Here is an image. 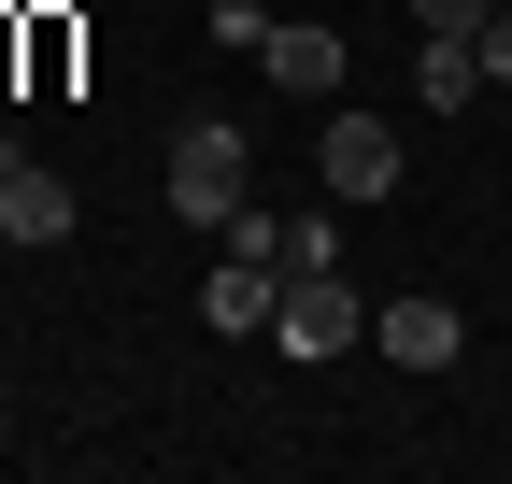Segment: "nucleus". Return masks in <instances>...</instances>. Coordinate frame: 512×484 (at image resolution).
I'll return each mask as SVG.
<instances>
[{
  "label": "nucleus",
  "mask_w": 512,
  "mask_h": 484,
  "mask_svg": "<svg viewBox=\"0 0 512 484\" xmlns=\"http://www.w3.org/2000/svg\"><path fill=\"white\" fill-rule=\"evenodd\" d=\"M256 200V143H242V114H200V129L171 143V214L185 228H228Z\"/></svg>",
  "instance_id": "f257e3e1"
},
{
  "label": "nucleus",
  "mask_w": 512,
  "mask_h": 484,
  "mask_svg": "<svg viewBox=\"0 0 512 484\" xmlns=\"http://www.w3.org/2000/svg\"><path fill=\"white\" fill-rule=\"evenodd\" d=\"M356 342H370V299H356L342 271H285V299H271V356L328 371V356H356Z\"/></svg>",
  "instance_id": "f03ea898"
},
{
  "label": "nucleus",
  "mask_w": 512,
  "mask_h": 484,
  "mask_svg": "<svg viewBox=\"0 0 512 484\" xmlns=\"http://www.w3.org/2000/svg\"><path fill=\"white\" fill-rule=\"evenodd\" d=\"M313 171H328V200H384L399 186V114H328L313 129Z\"/></svg>",
  "instance_id": "7ed1b4c3"
},
{
  "label": "nucleus",
  "mask_w": 512,
  "mask_h": 484,
  "mask_svg": "<svg viewBox=\"0 0 512 484\" xmlns=\"http://www.w3.org/2000/svg\"><path fill=\"white\" fill-rule=\"evenodd\" d=\"M72 214H86V200L57 186V171H43L15 129H0V242H29V257H43V242H72Z\"/></svg>",
  "instance_id": "20e7f679"
},
{
  "label": "nucleus",
  "mask_w": 512,
  "mask_h": 484,
  "mask_svg": "<svg viewBox=\"0 0 512 484\" xmlns=\"http://www.w3.org/2000/svg\"><path fill=\"white\" fill-rule=\"evenodd\" d=\"M271 299H285V271L228 242V257H214V285H200V328H228V342H271Z\"/></svg>",
  "instance_id": "39448f33"
},
{
  "label": "nucleus",
  "mask_w": 512,
  "mask_h": 484,
  "mask_svg": "<svg viewBox=\"0 0 512 484\" xmlns=\"http://www.w3.org/2000/svg\"><path fill=\"white\" fill-rule=\"evenodd\" d=\"M370 342L399 356V371H456V342H470V328H456V299H427V285H413V299H384V314H370Z\"/></svg>",
  "instance_id": "423d86ee"
},
{
  "label": "nucleus",
  "mask_w": 512,
  "mask_h": 484,
  "mask_svg": "<svg viewBox=\"0 0 512 484\" xmlns=\"http://www.w3.org/2000/svg\"><path fill=\"white\" fill-rule=\"evenodd\" d=\"M256 72H271L285 100H328V86H342V29H313V15H271V43H256Z\"/></svg>",
  "instance_id": "0eeeda50"
},
{
  "label": "nucleus",
  "mask_w": 512,
  "mask_h": 484,
  "mask_svg": "<svg viewBox=\"0 0 512 484\" xmlns=\"http://www.w3.org/2000/svg\"><path fill=\"white\" fill-rule=\"evenodd\" d=\"M413 100H427V114L484 100V43H470V29H427V57H413Z\"/></svg>",
  "instance_id": "6e6552de"
},
{
  "label": "nucleus",
  "mask_w": 512,
  "mask_h": 484,
  "mask_svg": "<svg viewBox=\"0 0 512 484\" xmlns=\"http://www.w3.org/2000/svg\"><path fill=\"white\" fill-rule=\"evenodd\" d=\"M470 43H484V86H512V0H498V15H484Z\"/></svg>",
  "instance_id": "1a4fd4ad"
},
{
  "label": "nucleus",
  "mask_w": 512,
  "mask_h": 484,
  "mask_svg": "<svg viewBox=\"0 0 512 484\" xmlns=\"http://www.w3.org/2000/svg\"><path fill=\"white\" fill-rule=\"evenodd\" d=\"M498 0H413V29H484Z\"/></svg>",
  "instance_id": "9d476101"
}]
</instances>
